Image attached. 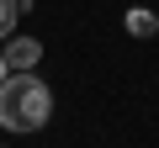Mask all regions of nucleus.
<instances>
[{
	"label": "nucleus",
	"instance_id": "f257e3e1",
	"mask_svg": "<svg viewBox=\"0 0 159 148\" xmlns=\"http://www.w3.org/2000/svg\"><path fill=\"white\" fill-rule=\"evenodd\" d=\"M53 116V95L37 74H6L0 85V127L6 132H37Z\"/></svg>",
	"mask_w": 159,
	"mask_h": 148
},
{
	"label": "nucleus",
	"instance_id": "7ed1b4c3",
	"mask_svg": "<svg viewBox=\"0 0 159 148\" xmlns=\"http://www.w3.org/2000/svg\"><path fill=\"white\" fill-rule=\"evenodd\" d=\"M127 32H133V37H154V32H159V16H154L148 6H133V11H127Z\"/></svg>",
	"mask_w": 159,
	"mask_h": 148
},
{
	"label": "nucleus",
	"instance_id": "f03ea898",
	"mask_svg": "<svg viewBox=\"0 0 159 148\" xmlns=\"http://www.w3.org/2000/svg\"><path fill=\"white\" fill-rule=\"evenodd\" d=\"M37 58H43V42H37V37H16V32L6 37V69H11V74H32Z\"/></svg>",
	"mask_w": 159,
	"mask_h": 148
},
{
	"label": "nucleus",
	"instance_id": "39448f33",
	"mask_svg": "<svg viewBox=\"0 0 159 148\" xmlns=\"http://www.w3.org/2000/svg\"><path fill=\"white\" fill-rule=\"evenodd\" d=\"M6 74H11V69H6V53H0V85H6Z\"/></svg>",
	"mask_w": 159,
	"mask_h": 148
},
{
	"label": "nucleus",
	"instance_id": "20e7f679",
	"mask_svg": "<svg viewBox=\"0 0 159 148\" xmlns=\"http://www.w3.org/2000/svg\"><path fill=\"white\" fill-rule=\"evenodd\" d=\"M16 16H21V6H16V0H0V42L16 32Z\"/></svg>",
	"mask_w": 159,
	"mask_h": 148
}]
</instances>
